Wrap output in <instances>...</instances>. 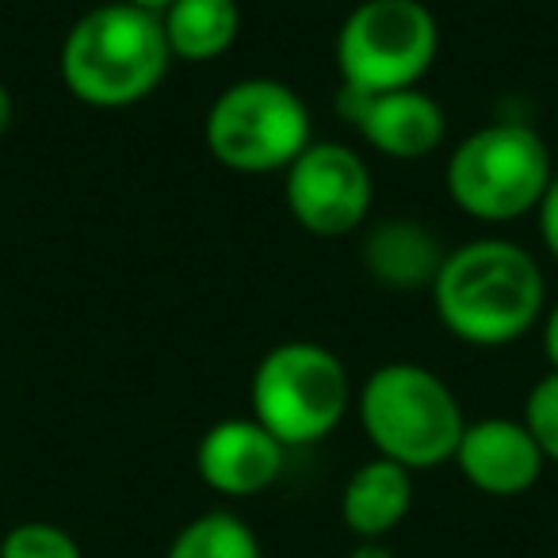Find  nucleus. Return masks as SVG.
<instances>
[{
    "mask_svg": "<svg viewBox=\"0 0 558 558\" xmlns=\"http://www.w3.org/2000/svg\"><path fill=\"white\" fill-rule=\"evenodd\" d=\"M12 116H16V108H12V93H9V85L0 81V134L12 126Z\"/></svg>",
    "mask_w": 558,
    "mask_h": 558,
    "instance_id": "nucleus-21",
    "label": "nucleus"
},
{
    "mask_svg": "<svg viewBox=\"0 0 558 558\" xmlns=\"http://www.w3.org/2000/svg\"><path fill=\"white\" fill-rule=\"evenodd\" d=\"M288 448L256 417H226L203 433L195 471L222 497H256L283 474Z\"/></svg>",
    "mask_w": 558,
    "mask_h": 558,
    "instance_id": "nucleus-10",
    "label": "nucleus"
},
{
    "mask_svg": "<svg viewBox=\"0 0 558 558\" xmlns=\"http://www.w3.org/2000/svg\"><path fill=\"white\" fill-rule=\"evenodd\" d=\"M466 482L486 497H520L539 482L543 459L535 436L517 417H482L466 421L456 459Z\"/></svg>",
    "mask_w": 558,
    "mask_h": 558,
    "instance_id": "nucleus-11",
    "label": "nucleus"
},
{
    "mask_svg": "<svg viewBox=\"0 0 558 558\" xmlns=\"http://www.w3.org/2000/svg\"><path fill=\"white\" fill-rule=\"evenodd\" d=\"M0 558H85L81 543L50 520H24L0 539Z\"/></svg>",
    "mask_w": 558,
    "mask_h": 558,
    "instance_id": "nucleus-16",
    "label": "nucleus"
},
{
    "mask_svg": "<svg viewBox=\"0 0 558 558\" xmlns=\"http://www.w3.org/2000/svg\"><path fill=\"white\" fill-rule=\"evenodd\" d=\"M337 111L360 131V138L375 154L390 161H421L436 154L448 138V116L421 88H395V93H352L341 88Z\"/></svg>",
    "mask_w": 558,
    "mask_h": 558,
    "instance_id": "nucleus-9",
    "label": "nucleus"
},
{
    "mask_svg": "<svg viewBox=\"0 0 558 558\" xmlns=\"http://www.w3.org/2000/svg\"><path fill=\"white\" fill-rule=\"evenodd\" d=\"M520 421H524L527 433L535 436L543 459H547V463H558V372H547L539 383H535Z\"/></svg>",
    "mask_w": 558,
    "mask_h": 558,
    "instance_id": "nucleus-17",
    "label": "nucleus"
},
{
    "mask_svg": "<svg viewBox=\"0 0 558 558\" xmlns=\"http://www.w3.org/2000/svg\"><path fill=\"white\" fill-rule=\"evenodd\" d=\"M440 54V24L425 0H360L337 32V73L352 93L417 88Z\"/></svg>",
    "mask_w": 558,
    "mask_h": 558,
    "instance_id": "nucleus-7",
    "label": "nucleus"
},
{
    "mask_svg": "<svg viewBox=\"0 0 558 558\" xmlns=\"http://www.w3.org/2000/svg\"><path fill=\"white\" fill-rule=\"evenodd\" d=\"M433 311L456 341L505 349L543 318L547 279L524 245L478 238L444 256L433 279Z\"/></svg>",
    "mask_w": 558,
    "mask_h": 558,
    "instance_id": "nucleus-1",
    "label": "nucleus"
},
{
    "mask_svg": "<svg viewBox=\"0 0 558 558\" xmlns=\"http://www.w3.org/2000/svg\"><path fill=\"white\" fill-rule=\"evenodd\" d=\"M58 65L65 88L81 104L119 111L149 100L161 88L172 54L157 12L111 0L70 27Z\"/></svg>",
    "mask_w": 558,
    "mask_h": 558,
    "instance_id": "nucleus-2",
    "label": "nucleus"
},
{
    "mask_svg": "<svg viewBox=\"0 0 558 558\" xmlns=\"http://www.w3.org/2000/svg\"><path fill=\"white\" fill-rule=\"evenodd\" d=\"M440 238L417 218H387L375 222L360 248L367 276L379 279L383 288L395 291H421L433 288L436 271L444 264Z\"/></svg>",
    "mask_w": 558,
    "mask_h": 558,
    "instance_id": "nucleus-12",
    "label": "nucleus"
},
{
    "mask_svg": "<svg viewBox=\"0 0 558 558\" xmlns=\"http://www.w3.org/2000/svg\"><path fill=\"white\" fill-rule=\"evenodd\" d=\"M253 417L283 448H306L333 433L352 405V383L341 356L314 341L268 349L248 379Z\"/></svg>",
    "mask_w": 558,
    "mask_h": 558,
    "instance_id": "nucleus-5",
    "label": "nucleus"
},
{
    "mask_svg": "<svg viewBox=\"0 0 558 558\" xmlns=\"http://www.w3.org/2000/svg\"><path fill=\"white\" fill-rule=\"evenodd\" d=\"M203 142L210 157L230 172H288V165L314 142L311 108L288 81H233L207 108Z\"/></svg>",
    "mask_w": 558,
    "mask_h": 558,
    "instance_id": "nucleus-6",
    "label": "nucleus"
},
{
    "mask_svg": "<svg viewBox=\"0 0 558 558\" xmlns=\"http://www.w3.org/2000/svg\"><path fill=\"white\" fill-rule=\"evenodd\" d=\"M535 222H539V241L558 264V172L550 177L547 192H543L539 207H535Z\"/></svg>",
    "mask_w": 558,
    "mask_h": 558,
    "instance_id": "nucleus-18",
    "label": "nucleus"
},
{
    "mask_svg": "<svg viewBox=\"0 0 558 558\" xmlns=\"http://www.w3.org/2000/svg\"><path fill=\"white\" fill-rule=\"evenodd\" d=\"M126 4H134V9H146V12H157V16H161L172 0H126Z\"/></svg>",
    "mask_w": 558,
    "mask_h": 558,
    "instance_id": "nucleus-22",
    "label": "nucleus"
},
{
    "mask_svg": "<svg viewBox=\"0 0 558 558\" xmlns=\"http://www.w3.org/2000/svg\"><path fill=\"white\" fill-rule=\"evenodd\" d=\"M349 558H395V550H390L383 539H360Z\"/></svg>",
    "mask_w": 558,
    "mask_h": 558,
    "instance_id": "nucleus-20",
    "label": "nucleus"
},
{
    "mask_svg": "<svg viewBox=\"0 0 558 558\" xmlns=\"http://www.w3.org/2000/svg\"><path fill=\"white\" fill-rule=\"evenodd\" d=\"M356 417L372 448L405 471L451 463L466 428L456 390L413 360H395L367 375L356 395Z\"/></svg>",
    "mask_w": 558,
    "mask_h": 558,
    "instance_id": "nucleus-3",
    "label": "nucleus"
},
{
    "mask_svg": "<svg viewBox=\"0 0 558 558\" xmlns=\"http://www.w3.org/2000/svg\"><path fill=\"white\" fill-rule=\"evenodd\" d=\"M288 210L314 238H344L367 222L375 180L367 161L341 142H311L288 165L283 180Z\"/></svg>",
    "mask_w": 558,
    "mask_h": 558,
    "instance_id": "nucleus-8",
    "label": "nucleus"
},
{
    "mask_svg": "<svg viewBox=\"0 0 558 558\" xmlns=\"http://www.w3.org/2000/svg\"><path fill=\"white\" fill-rule=\"evenodd\" d=\"M161 27L172 62L207 65L238 43L241 4L238 0H172L161 12Z\"/></svg>",
    "mask_w": 558,
    "mask_h": 558,
    "instance_id": "nucleus-14",
    "label": "nucleus"
},
{
    "mask_svg": "<svg viewBox=\"0 0 558 558\" xmlns=\"http://www.w3.org/2000/svg\"><path fill=\"white\" fill-rule=\"evenodd\" d=\"M555 177V154L527 123H489L466 134L448 157L444 184L463 215L474 222H517L539 207Z\"/></svg>",
    "mask_w": 558,
    "mask_h": 558,
    "instance_id": "nucleus-4",
    "label": "nucleus"
},
{
    "mask_svg": "<svg viewBox=\"0 0 558 558\" xmlns=\"http://www.w3.org/2000/svg\"><path fill=\"white\" fill-rule=\"evenodd\" d=\"M413 505V471L375 456L349 474L341 489V520L356 539L390 535Z\"/></svg>",
    "mask_w": 558,
    "mask_h": 558,
    "instance_id": "nucleus-13",
    "label": "nucleus"
},
{
    "mask_svg": "<svg viewBox=\"0 0 558 558\" xmlns=\"http://www.w3.org/2000/svg\"><path fill=\"white\" fill-rule=\"evenodd\" d=\"M539 341H543V356H547L550 372H558V303L550 306L547 314H543V333H539Z\"/></svg>",
    "mask_w": 558,
    "mask_h": 558,
    "instance_id": "nucleus-19",
    "label": "nucleus"
},
{
    "mask_svg": "<svg viewBox=\"0 0 558 558\" xmlns=\"http://www.w3.org/2000/svg\"><path fill=\"white\" fill-rule=\"evenodd\" d=\"M165 558H264L256 532L230 509H210L172 535Z\"/></svg>",
    "mask_w": 558,
    "mask_h": 558,
    "instance_id": "nucleus-15",
    "label": "nucleus"
}]
</instances>
